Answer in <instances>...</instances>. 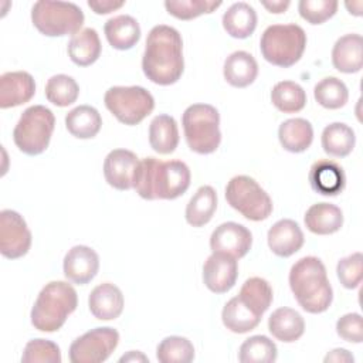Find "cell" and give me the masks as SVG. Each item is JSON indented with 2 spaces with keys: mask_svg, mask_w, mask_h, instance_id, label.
Wrapping results in <instances>:
<instances>
[{
  "mask_svg": "<svg viewBox=\"0 0 363 363\" xmlns=\"http://www.w3.org/2000/svg\"><path fill=\"white\" fill-rule=\"evenodd\" d=\"M142 69L145 77L157 85L166 86L180 79L184 71L183 40L176 28L159 24L149 31Z\"/></svg>",
  "mask_w": 363,
  "mask_h": 363,
  "instance_id": "obj_1",
  "label": "cell"
},
{
  "mask_svg": "<svg viewBox=\"0 0 363 363\" xmlns=\"http://www.w3.org/2000/svg\"><path fill=\"white\" fill-rule=\"evenodd\" d=\"M190 180V169L184 162L145 157L136 166L133 189L145 200H173L187 191Z\"/></svg>",
  "mask_w": 363,
  "mask_h": 363,
  "instance_id": "obj_2",
  "label": "cell"
},
{
  "mask_svg": "<svg viewBox=\"0 0 363 363\" xmlns=\"http://www.w3.org/2000/svg\"><path fill=\"white\" fill-rule=\"evenodd\" d=\"M289 286L299 306L309 313H322L332 303V285L323 262L316 257H303L292 265Z\"/></svg>",
  "mask_w": 363,
  "mask_h": 363,
  "instance_id": "obj_3",
  "label": "cell"
},
{
  "mask_svg": "<svg viewBox=\"0 0 363 363\" xmlns=\"http://www.w3.org/2000/svg\"><path fill=\"white\" fill-rule=\"evenodd\" d=\"M77 305V291L71 284L51 281L40 291L31 308V325L40 332H55L61 329Z\"/></svg>",
  "mask_w": 363,
  "mask_h": 363,
  "instance_id": "obj_4",
  "label": "cell"
},
{
  "mask_svg": "<svg viewBox=\"0 0 363 363\" xmlns=\"http://www.w3.org/2000/svg\"><path fill=\"white\" fill-rule=\"evenodd\" d=\"M305 48L306 34L298 24H272L265 28L259 40L264 60L281 68L295 65Z\"/></svg>",
  "mask_w": 363,
  "mask_h": 363,
  "instance_id": "obj_5",
  "label": "cell"
},
{
  "mask_svg": "<svg viewBox=\"0 0 363 363\" xmlns=\"http://www.w3.org/2000/svg\"><path fill=\"white\" fill-rule=\"evenodd\" d=\"M182 125L190 150L199 155H210L220 146V113L213 105H190L183 112Z\"/></svg>",
  "mask_w": 363,
  "mask_h": 363,
  "instance_id": "obj_6",
  "label": "cell"
},
{
  "mask_svg": "<svg viewBox=\"0 0 363 363\" xmlns=\"http://www.w3.org/2000/svg\"><path fill=\"white\" fill-rule=\"evenodd\" d=\"M54 126L55 118L51 109L44 105L28 106L13 130V140L23 153L28 156L41 155L50 145Z\"/></svg>",
  "mask_w": 363,
  "mask_h": 363,
  "instance_id": "obj_7",
  "label": "cell"
},
{
  "mask_svg": "<svg viewBox=\"0 0 363 363\" xmlns=\"http://www.w3.org/2000/svg\"><path fill=\"white\" fill-rule=\"evenodd\" d=\"M84 20L82 10L68 1L40 0L31 9L34 27L47 37L74 35L81 31Z\"/></svg>",
  "mask_w": 363,
  "mask_h": 363,
  "instance_id": "obj_8",
  "label": "cell"
},
{
  "mask_svg": "<svg viewBox=\"0 0 363 363\" xmlns=\"http://www.w3.org/2000/svg\"><path fill=\"white\" fill-rule=\"evenodd\" d=\"M227 203L242 217L262 221L272 213V200L268 193L250 176H235L225 187Z\"/></svg>",
  "mask_w": 363,
  "mask_h": 363,
  "instance_id": "obj_9",
  "label": "cell"
},
{
  "mask_svg": "<svg viewBox=\"0 0 363 363\" xmlns=\"http://www.w3.org/2000/svg\"><path fill=\"white\" fill-rule=\"evenodd\" d=\"M106 109L121 122L129 126L140 123L155 108L152 94L143 86H112L105 92Z\"/></svg>",
  "mask_w": 363,
  "mask_h": 363,
  "instance_id": "obj_10",
  "label": "cell"
},
{
  "mask_svg": "<svg viewBox=\"0 0 363 363\" xmlns=\"http://www.w3.org/2000/svg\"><path fill=\"white\" fill-rule=\"evenodd\" d=\"M119 343V333L113 328H95L77 337L69 346L72 363L105 362Z\"/></svg>",
  "mask_w": 363,
  "mask_h": 363,
  "instance_id": "obj_11",
  "label": "cell"
},
{
  "mask_svg": "<svg viewBox=\"0 0 363 363\" xmlns=\"http://www.w3.org/2000/svg\"><path fill=\"white\" fill-rule=\"evenodd\" d=\"M31 247V231L14 210L0 211V252L9 259L24 257Z\"/></svg>",
  "mask_w": 363,
  "mask_h": 363,
  "instance_id": "obj_12",
  "label": "cell"
},
{
  "mask_svg": "<svg viewBox=\"0 0 363 363\" xmlns=\"http://www.w3.org/2000/svg\"><path fill=\"white\" fill-rule=\"evenodd\" d=\"M252 234L242 224L227 221L220 224L210 237V248L213 252H223L234 257L235 259L242 258L251 250Z\"/></svg>",
  "mask_w": 363,
  "mask_h": 363,
  "instance_id": "obj_13",
  "label": "cell"
},
{
  "mask_svg": "<svg viewBox=\"0 0 363 363\" xmlns=\"http://www.w3.org/2000/svg\"><path fill=\"white\" fill-rule=\"evenodd\" d=\"M238 264L231 255L213 252L203 265V282L214 294L228 292L237 281Z\"/></svg>",
  "mask_w": 363,
  "mask_h": 363,
  "instance_id": "obj_14",
  "label": "cell"
},
{
  "mask_svg": "<svg viewBox=\"0 0 363 363\" xmlns=\"http://www.w3.org/2000/svg\"><path fill=\"white\" fill-rule=\"evenodd\" d=\"M138 163V156L128 149L111 150L104 160V176L106 183L116 190L132 189Z\"/></svg>",
  "mask_w": 363,
  "mask_h": 363,
  "instance_id": "obj_15",
  "label": "cell"
},
{
  "mask_svg": "<svg viewBox=\"0 0 363 363\" xmlns=\"http://www.w3.org/2000/svg\"><path fill=\"white\" fill-rule=\"evenodd\" d=\"M62 269L68 281L85 285L98 274L99 257L91 247L75 245L65 254Z\"/></svg>",
  "mask_w": 363,
  "mask_h": 363,
  "instance_id": "obj_16",
  "label": "cell"
},
{
  "mask_svg": "<svg viewBox=\"0 0 363 363\" xmlns=\"http://www.w3.org/2000/svg\"><path fill=\"white\" fill-rule=\"evenodd\" d=\"M35 94L34 78L26 71L4 72L0 77V108H14L28 102Z\"/></svg>",
  "mask_w": 363,
  "mask_h": 363,
  "instance_id": "obj_17",
  "label": "cell"
},
{
  "mask_svg": "<svg viewBox=\"0 0 363 363\" xmlns=\"http://www.w3.org/2000/svg\"><path fill=\"white\" fill-rule=\"evenodd\" d=\"M267 240L269 250L281 258H288L298 252L305 241L299 224L291 218L277 221L268 230Z\"/></svg>",
  "mask_w": 363,
  "mask_h": 363,
  "instance_id": "obj_18",
  "label": "cell"
},
{
  "mask_svg": "<svg viewBox=\"0 0 363 363\" xmlns=\"http://www.w3.org/2000/svg\"><path fill=\"white\" fill-rule=\"evenodd\" d=\"M309 183L312 190L322 196H337L346 186V176L339 163L320 159L309 169Z\"/></svg>",
  "mask_w": 363,
  "mask_h": 363,
  "instance_id": "obj_19",
  "label": "cell"
},
{
  "mask_svg": "<svg viewBox=\"0 0 363 363\" xmlns=\"http://www.w3.org/2000/svg\"><path fill=\"white\" fill-rule=\"evenodd\" d=\"M123 305L125 299L122 291L111 282H104L95 286L88 298L89 311L99 320H112L119 318L123 311Z\"/></svg>",
  "mask_w": 363,
  "mask_h": 363,
  "instance_id": "obj_20",
  "label": "cell"
},
{
  "mask_svg": "<svg viewBox=\"0 0 363 363\" xmlns=\"http://www.w3.org/2000/svg\"><path fill=\"white\" fill-rule=\"evenodd\" d=\"M332 64L343 74L359 72L363 67V38L360 34L342 35L332 48Z\"/></svg>",
  "mask_w": 363,
  "mask_h": 363,
  "instance_id": "obj_21",
  "label": "cell"
},
{
  "mask_svg": "<svg viewBox=\"0 0 363 363\" xmlns=\"http://www.w3.org/2000/svg\"><path fill=\"white\" fill-rule=\"evenodd\" d=\"M306 228L318 235H329L343 225L342 210L330 203H316L311 206L303 217Z\"/></svg>",
  "mask_w": 363,
  "mask_h": 363,
  "instance_id": "obj_22",
  "label": "cell"
},
{
  "mask_svg": "<svg viewBox=\"0 0 363 363\" xmlns=\"http://www.w3.org/2000/svg\"><path fill=\"white\" fill-rule=\"evenodd\" d=\"M224 79L234 88H245L251 85L258 75V64L247 51H235L230 54L223 67Z\"/></svg>",
  "mask_w": 363,
  "mask_h": 363,
  "instance_id": "obj_23",
  "label": "cell"
},
{
  "mask_svg": "<svg viewBox=\"0 0 363 363\" xmlns=\"http://www.w3.org/2000/svg\"><path fill=\"white\" fill-rule=\"evenodd\" d=\"M105 37L115 50H130L140 38V26L132 16L121 14L109 18L104 26Z\"/></svg>",
  "mask_w": 363,
  "mask_h": 363,
  "instance_id": "obj_24",
  "label": "cell"
},
{
  "mask_svg": "<svg viewBox=\"0 0 363 363\" xmlns=\"http://www.w3.org/2000/svg\"><path fill=\"white\" fill-rule=\"evenodd\" d=\"M268 330L284 343L298 340L305 332V320L299 312L291 308H278L268 318Z\"/></svg>",
  "mask_w": 363,
  "mask_h": 363,
  "instance_id": "obj_25",
  "label": "cell"
},
{
  "mask_svg": "<svg viewBox=\"0 0 363 363\" xmlns=\"http://www.w3.org/2000/svg\"><path fill=\"white\" fill-rule=\"evenodd\" d=\"M67 51L71 61L79 67H88L94 64L102 51L96 30L86 27L74 34L68 43Z\"/></svg>",
  "mask_w": 363,
  "mask_h": 363,
  "instance_id": "obj_26",
  "label": "cell"
},
{
  "mask_svg": "<svg viewBox=\"0 0 363 363\" xmlns=\"http://www.w3.org/2000/svg\"><path fill=\"white\" fill-rule=\"evenodd\" d=\"M150 147L159 155H170L179 145V128L173 116L160 113L149 125Z\"/></svg>",
  "mask_w": 363,
  "mask_h": 363,
  "instance_id": "obj_27",
  "label": "cell"
},
{
  "mask_svg": "<svg viewBox=\"0 0 363 363\" xmlns=\"http://www.w3.org/2000/svg\"><path fill=\"white\" fill-rule=\"evenodd\" d=\"M278 139L282 147L291 153L305 152L313 140V128L303 118H292L278 128Z\"/></svg>",
  "mask_w": 363,
  "mask_h": 363,
  "instance_id": "obj_28",
  "label": "cell"
},
{
  "mask_svg": "<svg viewBox=\"0 0 363 363\" xmlns=\"http://www.w3.org/2000/svg\"><path fill=\"white\" fill-rule=\"evenodd\" d=\"M223 27L233 38L244 40L255 31L257 13L245 1L234 3L223 16Z\"/></svg>",
  "mask_w": 363,
  "mask_h": 363,
  "instance_id": "obj_29",
  "label": "cell"
},
{
  "mask_svg": "<svg viewBox=\"0 0 363 363\" xmlns=\"http://www.w3.org/2000/svg\"><path fill=\"white\" fill-rule=\"evenodd\" d=\"M102 126L99 112L89 105H79L65 115L67 130L78 139H91L98 135Z\"/></svg>",
  "mask_w": 363,
  "mask_h": 363,
  "instance_id": "obj_30",
  "label": "cell"
},
{
  "mask_svg": "<svg viewBox=\"0 0 363 363\" xmlns=\"http://www.w3.org/2000/svg\"><path fill=\"white\" fill-rule=\"evenodd\" d=\"M217 208V193L211 186H201L186 206V221L193 227L207 224Z\"/></svg>",
  "mask_w": 363,
  "mask_h": 363,
  "instance_id": "obj_31",
  "label": "cell"
},
{
  "mask_svg": "<svg viewBox=\"0 0 363 363\" xmlns=\"http://www.w3.org/2000/svg\"><path fill=\"white\" fill-rule=\"evenodd\" d=\"M322 147L325 153L333 157H346L352 153L356 136L353 129L342 122H333L328 125L322 132Z\"/></svg>",
  "mask_w": 363,
  "mask_h": 363,
  "instance_id": "obj_32",
  "label": "cell"
},
{
  "mask_svg": "<svg viewBox=\"0 0 363 363\" xmlns=\"http://www.w3.org/2000/svg\"><path fill=\"white\" fill-rule=\"evenodd\" d=\"M221 319L224 326L234 333H247L261 322V316L254 313L238 296L231 298L224 305Z\"/></svg>",
  "mask_w": 363,
  "mask_h": 363,
  "instance_id": "obj_33",
  "label": "cell"
},
{
  "mask_svg": "<svg viewBox=\"0 0 363 363\" xmlns=\"http://www.w3.org/2000/svg\"><path fill=\"white\" fill-rule=\"evenodd\" d=\"M238 298L258 316L262 318V315L268 311V308L272 303L274 294L272 288L264 278L252 277L248 278L238 294Z\"/></svg>",
  "mask_w": 363,
  "mask_h": 363,
  "instance_id": "obj_34",
  "label": "cell"
},
{
  "mask_svg": "<svg viewBox=\"0 0 363 363\" xmlns=\"http://www.w3.org/2000/svg\"><path fill=\"white\" fill-rule=\"evenodd\" d=\"M271 102L284 113H295L305 108L306 92L294 81H281L271 91Z\"/></svg>",
  "mask_w": 363,
  "mask_h": 363,
  "instance_id": "obj_35",
  "label": "cell"
},
{
  "mask_svg": "<svg viewBox=\"0 0 363 363\" xmlns=\"http://www.w3.org/2000/svg\"><path fill=\"white\" fill-rule=\"evenodd\" d=\"M277 345L264 335H255L242 342L238 352L241 363H272L277 360Z\"/></svg>",
  "mask_w": 363,
  "mask_h": 363,
  "instance_id": "obj_36",
  "label": "cell"
},
{
  "mask_svg": "<svg viewBox=\"0 0 363 363\" xmlns=\"http://www.w3.org/2000/svg\"><path fill=\"white\" fill-rule=\"evenodd\" d=\"M316 102L326 109H339L346 105L349 91L343 81L336 77H326L320 79L313 88Z\"/></svg>",
  "mask_w": 363,
  "mask_h": 363,
  "instance_id": "obj_37",
  "label": "cell"
},
{
  "mask_svg": "<svg viewBox=\"0 0 363 363\" xmlns=\"http://www.w3.org/2000/svg\"><path fill=\"white\" fill-rule=\"evenodd\" d=\"M78 95L79 86L77 81L69 75H54L45 84V98L55 106H68L77 101Z\"/></svg>",
  "mask_w": 363,
  "mask_h": 363,
  "instance_id": "obj_38",
  "label": "cell"
},
{
  "mask_svg": "<svg viewBox=\"0 0 363 363\" xmlns=\"http://www.w3.org/2000/svg\"><path fill=\"white\" fill-rule=\"evenodd\" d=\"M156 359L160 363H189L194 359V346L187 337L167 336L157 345Z\"/></svg>",
  "mask_w": 363,
  "mask_h": 363,
  "instance_id": "obj_39",
  "label": "cell"
},
{
  "mask_svg": "<svg viewBox=\"0 0 363 363\" xmlns=\"http://www.w3.org/2000/svg\"><path fill=\"white\" fill-rule=\"evenodd\" d=\"M221 6V1L210 0H166L167 13L179 20H193L201 14H210Z\"/></svg>",
  "mask_w": 363,
  "mask_h": 363,
  "instance_id": "obj_40",
  "label": "cell"
},
{
  "mask_svg": "<svg viewBox=\"0 0 363 363\" xmlns=\"http://www.w3.org/2000/svg\"><path fill=\"white\" fill-rule=\"evenodd\" d=\"M23 363H61V352L57 343L47 339L30 340L21 356Z\"/></svg>",
  "mask_w": 363,
  "mask_h": 363,
  "instance_id": "obj_41",
  "label": "cell"
},
{
  "mask_svg": "<svg viewBox=\"0 0 363 363\" xmlns=\"http://www.w3.org/2000/svg\"><path fill=\"white\" fill-rule=\"evenodd\" d=\"M337 6L339 3L336 0H301L298 3V11L303 20L316 26L332 18Z\"/></svg>",
  "mask_w": 363,
  "mask_h": 363,
  "instance_id": "obj_42",
  "label": "cell"
},
{
  "mask_svg": "<svg viewBox=\"0 0 363 363\" xmlns=\"http://www.w3.org/2000/svg\"><path fill=\"white\" fill-rule=\"evenodd\" d=\"M362 262H363V257L360 252H354L349 257H345L337 262L336 274L340 284L346 289H354L360 285L363 278Z\"/></svg>",
  "mask_w": 363,
  "mask_h": 363,
  "instance_id": "obj_43",
  "label": "cell"
},
{
  "mask_svg": "<svg viewBox=\"0 0 363 363\" xmlns=\"http://www.w3.org/2000/svg\"><path fill=\"white\" fill-rule=\"evenodd\" d=\"M337 335L350 343H362L363 342V322L360 313H346L340 316L336 322Z\"/></svg>",
  "mask_w": 363,
  "mask_h": 363,
  "instance_id": "obj_44",
  "label": "cell"
},
{
  "mask_svg": "<svg viewBox=\"0 0 363 363\" xmlns=\"http://www.w3.org/2000/svg\"><path fill=\"white\" fill-rule=\"evenodd\" d=\"M125 1H115V0H89L88 7L96 14H109L118 9H121Z\"/></svg>",
  "mask_w": 363,
  "mask_h": 363,
  "instance_id": "obj_45",
  "label": "cell"
},
{
  "mask_svg": "<svg viewBox=\"0 0 363 363\" xmlns=\"http://www.w3.org/2000/svg\"><path fill=\"white\" fill-rule=\"evenodd\" d=\"M354 360V357L349 353V350H346V349H333L332 352H329L326 356H325V359H323V362L325 363H328V362H336V363H349V362H353Z\"/></svg>",
  "mask_w": 363,
  "mask_h": 363,
  "instance_id": "obj_46",
  "label": "cell"
},
{
  "mask_svg": "<svg viewBox=\"0 0 363 363\" xmlns=\"http://www.w3.org/2000/svg\"><path fill=\"white\" fill-rule=\"evenodd\" d=\"M261 4L274 14H281L285 13L286 9L289 7L291 1L289 0H272V1H261Z\"/></svg>",
  "mask_w": 363,
  "mask_h": 363,
  "instance_id": "obj_47",
  "label": "cell"
},
{
  "mask_svg": "<svg viewBox=\"0 0 363 363\" xmlns=\"http://www.w3.org/2000/svg\"><path fill=\"white\" fill-rule=\"evenodd\" d=\"M119 362H121V363H122V362H149V359H147L145 354H142L140 352L130 350L128 354H123V356L119 359Z\"/></svg>",
  "mask_w": 363,
  "mask_h": 363,
  "instance_id": "obj_48",
  "label": "cell"
},
{
  "mask_svg": "<svg viewBox=\"0 0 363 363\" xmlns=\"http://www.w3.org/2000/svg\"><path fill=\"white\" fill-rule=\"evenodd\" d=\"M346 9L349 10L350 14L353 16H362V1H346L345 3Z\"/></svg>",
  "mask_w": 363,
  "mask_h": 363,
  "instance_id": "obj_49",
  "label": "cell"
}]
</instances>
